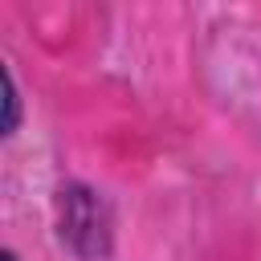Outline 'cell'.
Listing matches in <instances>:
<instances>
[{
    "label": "cell",
    "mask_w": 261,
    "mask_h": 261,
    "mask_svg": "<svg viewBox=\"0 0 261 261\" xmlns=\"http://www.w3.org/2000/svg\"><path fill=\"white\" fill-rule=\"evenodd\" d=\"M61 237L82 257H102L110 249V212L90 188H65L61 192Z\"/></svg>",
    "instance_id": "cell-1"
},
{
    "label": "cell",
    "mask_w": 261,
    "mask_h": 261,
    "mask_svg": "<svg viewBox=\"0 0 261 261\" xmlns=\"http://www.w3.org/2000/svg\"><path fill=\"white\" fill-rule=\"evenodd\" d=\"M16 122H20V94H16L12 69H4V135H12Z\"/></svg>",
    "instance_id": "cell-2"
},
{
    "label": "cell",
    "mask_w": 261,
    "mask_h": 261,
    "mask_svg": "<svg viewBox=\"0 0 261 261\" xmlns=\"http://www.w3.org/2000/svg\"><path fill=\"white\" fill-rule=\"evenodd\" d=\"M0 261H16V253H4V257H0Z\"/></svg>",
    "instance_id": "cell-3"
}]
</instances>
